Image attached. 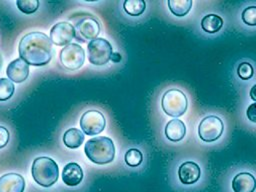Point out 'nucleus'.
Returning a JSON list of instances; mask_svg holds the SVG:
<instances>
[{
    "instance_id": "obj_1",
    "label": "nucleus",
    "mask_w": 256,
    "mask_h": 192,
    "mask_svg": "<svg viewBox=\"0 0 256 192\" xmlns=\"http://www.w3.org/2000/svg\"><path fill=\"white\" fill-rule=\"evenodd\" d=\"M19 55L29 65L44 66L52 58V42L42 32H30L20 40Z\"/></svg>"
},
{
    "instance_id": "obj_2",
    "label": "nucleus",
    "mask_w": 256,
    "mask_h": 192,
    "mask_svg": "<svg viewBox=\"0 0 256 192\" xmlns=\"http://www.w3.org/2000/svg\"><path fill=\"white\" fill-rule=\"evenodd\" d=\"M85 155L93 163L103 165L114 160L115 146L108 137H95L89 139L84 147Z\"/></svg>"
},
{
    "instance_id": "obj_3",
    "label": "nucleus",
    "mask_w": 256,
    "mask_h": 192,
    "mask_svg": "<svg viewBox=\"0 0 256 192\" xmlns=\"http://www.w3.org/2000/svg\"><path fill=\"white\" fill-rule=\"evenodd\" d=\"M31 174L38 185L42 187H50L58 180L59 168L53 159L41 156L34 159Z\"/></svg>"
},
{
    "instance_id": "obj_4",
    "label": "nucleus",
    "mask_w": 256,
    "mask_h": 192,
    "mask_svg": "<svg viewBox=\"0 0 256 192\" xmlns=\"http://www.w3.org/2000/svg\"><path fill=\"white\" fill-rule=\"evenodd\" d=\"M161 106L165 114L177 118L182 116L188 107V100L183 91L177 88L167 90L161 99Z\"/></svg>"
},
{
    "instance_id": "obj_5",
    "label": "nucleus",
    "mask_w": 256,
    "mask_h": 192,
    "mask_svg": "<svg viewBox=\"0 0 256 192\" xmlns=\"http://www.w3.org/2000/svg\"><path fill=\"white\" fill-rule=\"evenodd\" d=\"M87 52L91 64L102 66L111 60L112 46L108 40L104 38H96L88 43Z\"/></svg>"
},
{
    "instance_id": "obj_6",
    "label": "nucleus",
    "mask_w": 256,
    "mask_h": 192,
    "mask_svg": "<svg viewBox=\"0 0 256 192\" xmlns=\"http://www.w3.org/2000/svg\"><path fill=\"white\" fill-rule=\"evenodd\" d=\"M224 130L222 120L216 115H208L204 117L198 125L199 138L207 143L218 140Z\"/></svg>"
},
{
    "instance_id": "obj_7",
    "label": "nucleus",
    "mask_w": 256,
    "mask_h": 192,
    "mask_svg": "<svg viewBox=\"0 0 256 192\" xmlns=\"http://www.w3.org/2000/svg\"><path fill=\"white\" fill-rule=\"evenodd\" d=\"M60 63L61 65L70 71L79 69L85 61L84 49L77 43H70L60 51Z\"/></svg>"
},
{
    "instance_id": "obj_8",
    "label": "nucleus",
    "mask_w": 256,
    "mask_h": 192,
    "mask_svg": "<svg viewBox=\"0 0 256 192\" xmlns=\"http://www.w3.org/2000/svg\"><path fill=\"white\" fill-rule=\"evenodd\" d=\"M106 125L104 115L98 110H88L83 113L80 119V127L86 135L100 134Z\"/></svg>"
},
{
    "instance_id": "obj_9",
    "label": "nucleus",
    "mask_w": 256,
    "mask_h": 192,
    "mask_svg": "<svg viewBox=\"0 0 256 192\" xmlns=\"http://www.w3.org/2000/svg\"><path fill=\"white\" fill-rule=\"evenodd\" d=\"M100 32L99 22L92 16L82 17L76 24L75 38L79 42L92 41L97 38Z\"/></svg>"
},
{
    "instance_id": "obj_10",
    "label": "nucleus",
    "mask_w": 256,
    "mask_h": 192,
    "mask_svg": "<svg viewBox=\"0 0 256 192\" xmlns=\"http://www.w3.org/2000/svg\"><path fill=\"white\" fill-rule=\"evenodd\" d=\"M75 37V27L66 21L56 23L50 30V40L57 46L70 44Z\"/></svg>"
},
{
    "instance_id": "obj_11",
    "label": "nucleus",
    "mask_w": 256,
    "mask_h": 192,
    "mask_svg": "<svg viewBox=\"0 0 256 192\" xmlns=\"http://www.w3.org/2000/svg\"><path fill=\"white\" fill-rule=\"evenodd\" d=\"M200 176V166L194 161H185L178 168V178L182 184H194L199 180Z\"/></svg>"
},
{
    "instance_id": "obj_12",
    "label": "nucleus",
    "mask_w": 256,
    "mask_h": 192,
    "mask_svg": "<svg viewBox=\"0 0 256 192\" xmlns=\"http://www.w3.org/2000/svg\"><path fill=\"white\" fill-rule=\"evenodd\" d=\"M8 79L15 83L24 82L29 76V64L22 58H17L9 63L6 69Z\"/></svg>"
},
{
    "instance_id": "obj_13",
    "label": "nucleus",
    "mask_w": 256,
    "mask_h": 192,
    "mask_svg": "<svg viewBox=\"0 0 256 192\" xmlns=\"http://www.w3.org/2000/svg\"><path fill=\"white\" fill-rule=\"evenodd\" d=\"M232 189L234 192H254L256 178L249 172H239L232 179Z\"/></svg>"
},
{
    "instance_id": "obj_14",
    "label": "nucleus",
    "mask_w": 256,
    "mask_h": 192,
    "mask_svg": "<svg viewBox=\"0 0 256 192\" xmlns=\"http://www.w3.org/2000/svg\"><path fill=\"white\" fill-rule=\"evenodd\" d=\"M25 180L17 173H8L0 177V192H23Z\"/></svg>"
},
{
    "instance_id": "obj_15",
    "label": "nucleus",
    "mask_w": 256,
    "mask_h": 192,
    "mask_svg": "<svg viewBox=\"0 0 256 192\" xmlns=\"http://www.w3.org/2000/svg\"><path fill=\"white\" fill-rule=\"evenodd\" d=\"M83 179V171L79 164L70 162L66 164L62 170V181L67 186H77Z\"/></svg>"
},
{
    "instance_id": "obj_16",
    "label": "nucleus",
    "mask_w": 256,
    "mask_h": 192,
    "mask_svg": "<svg viewBox=\"0 0 256 192\" xmlns=\"http://www.w3.org/2000/svg\"><path fill=\"white\" fill-rule=\"evenodd\" d=\"M164 133L168 140L172 142H178L182 140L186 134V125L182 120L174 118L168 121L165 126Z\"/></svg>"
},
{
    "instance_id": "obj_17",
    "label": "nucleus",
    "mask_w": 256,
    "mask_h": 192,
    "mask_svg": "<svg viewBox=\"0 0 256 192\" xmlns=\"http://www.w3.org/2000/svg\"><path fill=\"white\" fill-rule=\"evenodd\" d=\"M200 25L204 32L209 34H214L222 28L223 19L219 15L214 13L206 14L205 16L202 17Z\"/></svg>"
},
{
    "instance_id": "obj_18",
    "label": "nucleus",
    "mask_w": 256,
    "mask_h": 192,
    "mask_svg": "<svg viewBox=\"0 0 256 192\" xmlns=\"http://www.w3.org/2000/svg\"><path fill=\"white\" fill-rule=\"evenodd\" d=\"M84 134L77 128L68 129L63 135V143L70 149H76L80 147L84 141Z\"/></svg>"
},
{
    "instance_id": "obj_19",
    "label": "nucleus",
    "mask_w": 256,
    "mask_h": 192,
    "mask_svg": "<svg viewBox=\"0 0 256 192\" xmlns=\"http://www.w3.org/2000/svg\"><path fill=\"white\" fill-rule=\"evenodd\" d=\"M167 4L172 14L183 17L190 11L193 2L191 0H168Z\"/></svg>"
},
{
    "instance_id": "obj_20",
    "label": "nucleus",
    "mask_w": 256,
    "mask_h": 192,
    "mask_svg": "<svg viewBox=\"0 0 256 192\" xmlns=\"http://www.w3.org/2000/svg\"><path fill=\"white\" fill-rule=\"evenodd\" d=\"M146 8V3L143 0H126L123 3L124 11L130 16L141 15Z\"/></svg>"
},
{
    "instance_id": "obj_21",
    "label": "nucleus",
    "mask_w": 256,
    "mask_h": 192,
    "mask_svg": "<svg viewBox=\"0 0 256 192\" xmlns=\"http://www.w3.org/2000/svg\"><path fill=\"white\" fill-rule=\"evenodd\" d=\"M14 84L8 78H0V101L10 99L14 94Z\"/></svg>"
},
{
    "instance_id": "obj_22",
    "label": "nucleus",
    "mask_w": 256,
    "mask_h": 192,
    "mask_svg": "<svg viewBox=\"0 0 256 192\" xmlns=\"http://www.w3.org/2000/svg\"><path fill=\"white\" fill-rule=\"evenodd\" d=\"M125 163L130 167H137L139 166L143 161V155L142 152L136 148L129 149L124 156Z\"/></svg>"
},
{
    "instance_id": "obj_23",
    "label": "nucleus",
    "mask_w": 256,
    "mask_h": 192,
    "mask_svg": "<svg viewBox=\"0 0 256 192\" xmlns=\"http://www.w3.org/2000/svg\"><path fill=\"white\" fill-rule=\"evenodd\" d=\"M18 9L25 14H32L39 8L38 0H18L16 1Z\"/></svg>"
},
{
    "instance_id": "obj_24",
    "label": "nucleus",
    "mask_w": 256,
    "mask_h": 192,
    "mask_svg": "<svg viewBox=\"0 0 256 192\" xmlns=\"http://www.w3.org/2000/svg\"><path fill=\"white\" fill-rule=\"evenodd\" d=\"M241 20L248 26H256V6H247L241 13Z\"/></svg>"
},
{
    "instance_id": "obj_25",
    "label": "nucleus",
    "mask_w": 256,
    "mask_h": 192,
    "mask_svg": "<svg viewBox=\"0 0 256 192\" xmlns=\"http://www.w3.org/2000/svg\"><path fill=\"white\" fill-rule=\"evenodd\" d=\"M237 75L242 80H248L254 75V68L249 62H241L237 67Z\"/></svg>"
},
{
    "instance_id": "obj_26",
    "label": "nucleus",
    "mask_w": 256,
    "mask_h": 192,
    "mask_svg": "<svg viewBox=\"0 0 256 192\" xmlns=\"http://www.w3.org/2000/svg\"><path fill=\"white\" fill-rule=\"evenodd\" d=\"M9 138H10V134L7 128L0 126V149L4 148L8 144Z\"/></svg>"
},
{
    "instance_id": "obj_27",
    "label": "nucleus",
    "mask_w": 256,
    "mask_h": 192,
    "mask_svg": "<svg viewBox=\"0 0 256 192\" xmlns=\"http://www.w3.org/2000/svg\"><path fill=\"white\" fill-rule=\"evenodd\" d=\"M246 116L248 120L253 123H256V102L250 104L246 110Z\"/></svg>"
},
{
    "instance_id": "obj_28",
    "label": "nucleus",
    "mask_w": 256,
    "mask_h": 192,
    "mask_svg": "<svg viewBox=\"0 0 256 192\" xmlns=\"http://www.w3.org/2000/svg\"><path fill=\"white\" fill-rule=\"evenodd\" d=\"M249 95H250V98L256 102V84H254V85L251 87L250 92H249Z\"/></svg>"
},
{
    "instance_id": "obj_29",
    "label": "nucleus",
    "mask_w": 256,
    "mask_h": 192,
    "mask_svg": "<svg viewBox=\"0 0 256 192\" xmlns=\"http://www.w3.org/2000/svg\"><path fill=\"white\" fill-rule=\"evenodd\" d=\"M111 60H112L113 62H119V61L121 60V56H120V54H119L118 52H116V53H112V55H111Z\"/></svg>"
},
{
    "instance_id": "obj_30",
    "label": "nucleus",
    "mask_w": 256,
    "mask_h": 192,
    "mask_svg": "<svg viewBox=\"0 0 256 192\" xmlns=\"http://www.w3.org/2000/svg\"><path fill=\"white\" fill-rule=\"evenodd\" d=\"M1 66H2V57L0 55V68H1Z\"/></svg>"
}]
</instances>
